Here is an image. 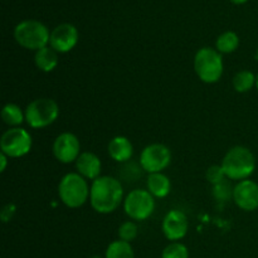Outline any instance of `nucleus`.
Returning <instances> with one entry per match:
<instances>
[{"mask_svg":"<svg viewBox=\"0 0 258 258\" xmlns=\"http://www.w3.org/2000/svg\"><path fill=\"white\" fill-rule=\"evenodd\" d=\"M232 3H234V4H244V3H247L248 0H231Z\"/></svg>","mask_w":258,"mask_h":258,"instance_id":"28","label":"nucleus"},{"mask_svg":"<svg viewBox=\"0 0 258 258\" xmlns=\"http://www.w3.org/2000/svg\"><path fill=\"white\" fill-rule=\"evenodd\" d=\"M188 227V218H186L185 213L178 211V209H173L164 217L161 229H163L164 236L169 241L178 242L186 236Z\"/></svg>","mask_w":258,"mask_h":258,"instance_id":"13","label":"nucleus"},{"mask_svg":"<svg viewBox=\"0 0 258 258\" xmlns=\"http://www.w3.org/2000/svg\"><path fill=\"white\" fill-rule=\"evenodd\" d=\"M171 163V151L163 144L148 145L140 155V165L146 173H161Z\"/></svg>","mask_w":258,"mask_h":258,"instance_id":"9","label":"nucleus"},{"mask_svg":"<svg viewBox=\"0 0 258 258\" xmlns=\"http://www.w3.org/2000/svg\"><path fill=\"white\" fill-rule=\"evenodd\" d=\"M146 183H148V190L155 198H165L171 190L170 179L163 173L149 174Z\"/></svg>","mask_w":258,"mask_h":258,"instance_id":"16","label":"nucleus"},{"mask_svg":"<svg viewBox=\"0 0 258 258\" xmlns=\"http://www.w3.org/2000/svg\"><path fill=\"white\" fill-rule=\"evenodd\" d=\"M239 45V38L238 35L236 34L232 30H228V32H224L217 38L216 47L217 50L219 53H224V54H228V53L234 52V50L238 48Z\"/></svg>","mask_w":258,"mask_h":258,"instance_id":"20","label":"nucleus"},{"mask_svg":"<svg viewBox=\"0 0 258 258\" xmlns=\"http://www.w3.org/2000/svg\"><path fill=\"white\" fill-rule=\"evenodd\" d=\"M76 168L80 175L93 181L100 178L101 160L96 154L85 151V153H81V155L76 160Z\"/></svg>","mask_w":258,"mask_h":258,"instance_id":"14","label":"nucleus"},{"mask_svg":"<svg viewBox=\"0 0 258 258\" xmlns=\"http://www.w3.org/2000/svg\"><path fill=\"white\" fill-rule=\"evenodd\" d=\"M224 174L231 180H246L256 169V159L252 151L244 146H234L222 160Z\"/></svg>","mask_w":258,"mask_h":258,"instance_id":"2","label":"nucleus"},{"mask_svg":"<svg viewBox=\"0 0 258 258\" xmlns=\"http://www.w3.org/2000/svg\"><path fill=\"white\" fill-rule=\"evenodd\" d=\"M194 70L204 83H216L223 75V59L217 49L204 47L194 57Z\"/></svg>","mask_w":258,"mask_h":258,"instance_id":"5","label":"nucleus"},{"mask_svg":"<svg viewBox=\"0 0 258 258\" xmlns=\"http://www.w3.org/2000/svg\"><path fill=\"white\" fill-rule=\"evenodd\" d=\"M14 38L23 48L39 50L49 44L50 33L43 23L38 20H23L15 27Z\"/></svg>","mask_w":258,"mask_h":258,"instance_id":"4","label":"nucleus"},{"mask_svg":"<svg viewBox=\"0 0 258 258\" xmlns=\"http://www.w3.org/2000/svg\"><path fill=\"white\" fill-rule=\"evenodd\" d=\"M2 118L7 125L18 127L25 120V113L15 103H7L2 110Z\"/></svg>","mask_w":258,"mask_h":258,"instance_id":"18","label":"nucleus"},{"mask_svg":"<svg viewBox=\"0 0 258 258\" xmlns=\"http://www.w3.org/2000/svg\"><path fill=\"white\" fill-rule=\"evenodd\" d=\"M32 144V136L27 130L13 127L3 134L0 149L8 158H22L29 153Z\"/></svg>","mask_w":258,"mask_h":258,"instance_id":"8","label":"nucleus"},{"mask_svg":"<svg viewBox=\"0 0 258 258\" xmlns=\"http://www.w3.org/2000/svg\"><path fill=\"white\" fill-rule=\"evenodd\" d=\"M256 76L251 71H239L233 77V87L237 92L246 93L256 85Z\"/></svg>","mask_w":258,"mask_h":258,"instance_id":"21","label":"nucleus"},{"mask_svg":"<svg viewBox=\"0 0 258 258\" xmlns=\"http://www.w3.org/2000/svg\"><path fill=\"white\" fill-rule=\"evenodd\" d=\"M161 258H189V251L183 243L171 242L164 248Z\"/></svg>","mask_w":258,"mask_h":258,"instance_id":"22","label":"nucleus"},{"mask_svg":"<svg viewBox=\"0 0 258 258\" xmlns=\"http://www.w3.org/2000/svg\"><path fill=\"white\" fill-rule=\"evenodd\" d=\"M15 212H17V207H15L14 204H7V206H4L2 209V213H0L2 221L4 222V223L9 222L10 219L13 218V216L15 214Z\"/></svg>","mask_w":258,"mask_h":258,"instance_id":"26","label":"nucleus"},{"mask_svg":"<svg viewBox=\"0 0 258 258\" xmlns=\"http://www.w3.org/2000/svg\"><path fill=\"white\" fill-rule=\"evenodd\" d=\"M0 163H2V166H0V171H4L5 168H7V164H8V156L5 155L4 153L0 154Z\"/></svg>","mask_w":258,"mask_h":258,"instance_id":"27","label":"nucleus"},{"mask_svg":"<svg viewBox=\"0 0 258 258\" xmlns=\"http://www.w3.org/2000/svg\"><path fill=\"white\" fill-rule=\"evenodd\" d=\"M91 189L86 179L78 173H68L60 179L58 196L68 208H80L90 198Z\"/></svg>","mask_w":258,"mask_h":258,"instance_id":"3","label":"nucleus"},{"mask_svg":"<svg viewBox=\"0 0 258 258\" xmlns=\"http://www.w3.org/2000/svg\"><path fill=\"white\" fill-rule=\"evenodd\" d=\"M213 196L219 202H227L233 198V189H232L229 181L224 180L213 185Z\"/></svg>","mask_w":258,"mask_h":258,"instance_id":"23","label":"nucleus"},{"mask_svg":"<svg viewBox=\"0 0 258 258\" xmlns=\"http://www.w3.org/2000/svg\"><path fill=\"white\" fill-rule=\"evenodd\" d=\"M256 59L258 60V49H257V53H256Z\"/></svg>","mask_w":258,"mask_h":258,"instance_id":"30","label":"nucleus"},{"mask_svg":"<svg viewBox=\"0 0 258 258\" xmlns=\"http://www.w3.org/2000/svg\"><path fill=\"white\" fill-rule=\"evenodd\" d=\"M138 231V226L134 222L127 221L121 224L120 228H118V237H120L121 241H125L130 243V242H133L136 238Z\"/></svg>","mask_w":258,"mask_h":258,"instance_id":"24","label":"nucleus"},{"mask_svg":"<svg viewBox=\"0 0 258 258\" xmlns=\"http://www.w3.org/2000/svg\"><path fill=\"white\" fill-rule=\"evenodd\" d=\"M53 154L55 159L63 164L76 161L81 155V144L77 136L71 133H63L55 138L53 144Z\"/></svg>","mask_w":258,"mask_h":258,"instance_id":"10","label":"nucleus"},{"mask_svg":"<svg viewBox=\"0 0 258 258\" xmlns=\"http://www.w3.org/2000/svg\"><path fill=\"white\" fill-rule=\"evenodd\" d=\"M78 42L77 28L70 23L57 25L50 33L49 47L57 53H67L76 47Z\"/></svg>","mask_w":258,"mask_h":258,"instance_id":"11","label":"nucleus"},{"mask_svg":"<svg viewBox=\"0 0 258 258\" xmlns=\"http://www.w3.org/2000/svg\"><path fill=\"white\" fill-rule=\"evenodd\" d=\"M123 209L133 221H145L154 213L155 209L153 194L144 189H135L130 191L123 202Z\"/></svg>","mask_w":258,"mask_h":258,"instance_id":"7","label":"nucleus"},{"mask_svg":"<svg viewBox=\"0 0 258 258\" xmlns=\"http://www.w3.org/2000/svg\"><path fill=\"white\" fill-rule=\"evenodd\" d=\"M256 87H257V91H258V75H257V78H256Z\"/></svg>","mask_w":258,"mask_h":258,"instance_id":"29","label":"nucleus"},{"mask_svg":"<svg viewBox=\"0 0 258 258\" xmlns=\"http://www.w3.org/2000/svg\"><path fill=\"white\" fill-rule=\"evenodd\" d=\"M123 189L121 181L112 176L103 175L92 181L90 191L91 207L97 213L108 214L115 212L121 204Z\"/></svg>","mask_w":258,"mask_h":258,"instance_id":"1","label":"nucleus"},{"mask_svg":"<svg viewBox=\"0 0 258 258\" xmlns=\"http://www.w3.org/2000/svg\"><path fill=\"white\" fill-rule=\"evenodd\" d=\"M106 258H135V253L128 242L113 241L108 244L105 253Z\"/></svg>","mask_w":258,"mask_h":258,"instance_id":"19","label":"nucleus"},{"mask_svg":"<svg viewBox=\"0 0 258 258\" xmlns=\"http://www.w3.org/2000/svg\"><path fill=\"white\" fill-rule=\"evenodd\" d=\"M35 66L43 72H52L58 66V54L52 47H44L37 50L34 55Z\"/></svg>","mask_w":258,"mask_h":258,"instance_id":"17","label":"nucleus"},{"mask_svg":"<svg viewBox=\"0 0 258 258\" xmlns=\"http://www.w3.org/2000/svg\"><path fill=\"white\" fill-rule=\"evenodd\" d=\"M108 154L117 163H126L134 154V146L125 136H116L108 144Z\"/></svg>","mask_w":258,"mask_h":258,"instance_id":"15","label":"nucleus"},{"mask_svg":"<svg viewBox=\"0 0 258 258\" xmlns=\"http://www.w3.org/2000/svg\"><path fill=\"white\" fill-rule=\"evenodd\" d=\"M91 258H101L100 256H93V257H91Z\"/></svg>","mask_w":258,"mask_h":258,"instance_id":"31","label":"nucleus"},{"mask_svg":"<svg viewBox=\"0 0 258 258\" xmlns=\"http://www.w3.org/2000/svg\"><path fill=\"white\" fill-rule=\"evenodd\" d=\"M59 116L58 103L52 98H37L25 108V120L33 128H43L52 125Z\"/></svg>","mask_w":258,"mask_h":258,"instance_id":"6","label":"nucleus"},{"mask_svg":"<svg viewBox=\"0 0 258 258\" xmlns=\"http://www.w3.org/2000/svg\"><path fill=\"white\" fill-rule=\"evenodd\" d=\"M233 201L242 211H256L258 208V184L249 179L239 181L233 188Z\"/></svg>","mask_w":258,"mask_h":258,"instance_id":"12","label":"nucleus"},{"mask_svg":"<svg viewBox=\"0 0 258 258\" xmlns=\"http://www.w3.org/2000/svg\"><path fill=\"white\" fill-rule=\"evenodd\" d=\"M226 178L227 176L224 174L222 165H212L207 170V180L211 184H213V185L222 183V181L226 180Z\"/></svg>","mask_w":258,"mask_h":258,"instance_id":"25","label":"nucleus"}]
</instances>
